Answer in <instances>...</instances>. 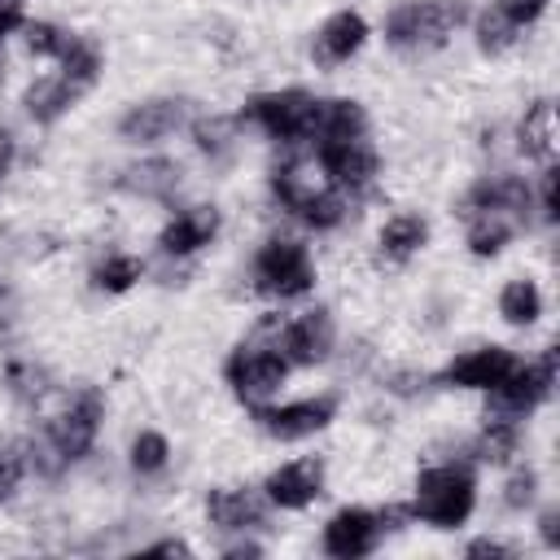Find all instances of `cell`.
Listing matches in <instances>:
<instances>
[{"instance_id":"obj_1","label":"cell","mask_w":560,"mask_h":560,"mask_svg":"<svg viewBox=\"0 0 560 560\" xmlns=\"http://www.w3.org/2000/svg\"><path fill=\"white\" fill-rule=\"evenodd\" d=\"M477 503V481H472V468L468 464H455V459H442V464H429L420 477H416V499H411V516L438 525V529H455L468 521Z\"/></svg>"},{"instance_id":"obj_2","label":"cell","mask_w":560,"mask_h":560,"mask_svg":"<svg viewBox=\"0 0 560 560\" xmlns=\"http://www.w3.org/2000/svg\"><path fill=\"white\" fill-rule=\"evenodd\" d=\"M459 22H464L459 0H402L385 18V39L402 52H429L442 48Z\"/></svg>"},{"instance_id":"obj_3","label":"cell","mask_w":560,"mask_h":560,"mask_svg":"<svg viewBox=\"0 0 560 560\" xmlns=\"http://www.w3.org/2000/svg\"><path fill=\"white\" fill-rule=\"evenodd\" d=\"M315 284V262L306 254L302 241H267L258 254H254V289L276 298V302H289V298H302L311 293Z\"/></svg>"},{"instance_id":"obj_4","label":"cell","mask_w":560,"mask_h":560,"mask_svg":"<svg viewBox=\"0 0 560 560\" xmlns=\"http://www.w3.org/2000/svg\"><path fill=\"white\" fill-rule=\"evenodd\" d=\"M551 389H556V350H542V354L529 359V363L516 359V368H512L494 389H486V394H490L486 416L525 420L542 398H551Z\"/></svg>"},{"instance_id":"obj_5","label":"cell","mask_w":560,"mask_h":560,"mask_svg":"<svg viewBox=\"0 0 560 560\" xmlns=\"http://www.w3.org/2000/svg\"><path fill=\"white\" fill-rule=\"evenodd\" d=\"M223 376H228V385H232V394H236L241 402L258 407V402H267V398L284 385L289 359H284L280 346H271V341H267V346L249 341V346H236V350L228 354Z\"/></svg>"},{"instance_id":"obj_6","label":"cell","mask_w":560,"mask_h":560,"mask_svg":"<svg viewBox=\"0 0 560 560\" xmlns=\"http://www.w3.org/2000/svg\"><path fill=\"white\" fill-rule=\"evenodd\" d=\"M101 420H105V398H101V389H79L74 398H70V407L48 424V442L57 446V455L66 459V464H74V459H83L88 451H92V442H96V433H101Z\"/></svg>"},{"instance_id":"obj_7","label":"cell","mask_w":560,"mask_h":560,"mask_svg":"<svg viewBox=\"0 0 560 560\" xmlns=\"http://www.w3.org/2000/svg\"><path fill=\"white\" fill-rule=\"evenodd\" d=\"M311 105L315 96L302 88H284V92H262L241 109V122L262 127L271 140H306V122H311Z\"/></svg>"},{"instance_id":"obj_8","label":"cell","mask_w":560,"mask_h":560,"mask_svg":"<svg viewBox=\"0 0 560 560\" xmlns=\"http://www.w3.org/2000/svg\"><path fill=\"white\" fill-rule=\"evenodd\" d=\"M332 416H337V398L319 394V398H298L284 407H258V429L276 442H302V438L319 433Z\"/></svg>"},{"instance_id":"obj_9","label":"cell","mask_w":560,"mask_h":560,"mask_svg":"<svg viewBox=\"0 0 560 560\" xmlns=\"http://www.w3.org/2000/svg\"><path fill=\"white\" fill-rule=\"evenodd\" d=\"M276 346H280V354H284L289 363L315 368V363H324V359L332 354V346H337V324H332L328 311H306V315H298V319H284Z\"/></svg>"},{"instance_id":"obj_10","label":"cell","mask_w":560,"mask_h":560,"mask_svg":"<svg viewBox=\"0 0 560 560\" xmlns=\"http://www.w3.org/2000/svg\"><path fill=\"white\" fill-rule=\"evenodd\" d=\"M512 368H516V354H512L508 346H477V350H464L459 359H451V363L442 368V385L494 389Z\"/></svg>"},{"instance_id":"obj_11","label":"cell","mask_w":560,"mask_h":560,"mask_svg":"<svg viewBox=\"0 0 560 560\" xmlns=\"http://www.w3.org/2000/svg\"><path fill=\"white\" fill-rule=\"evenodd\" d=\"M319 166L328 175L332 188H368L372 175H376V149L354 136V140H332V144H319Z\"/></svg>"},{"instance_id":"obj_12","label":"cell","mask_w":560,"mask_h":560,"mask_svg":"<svg viewBox=\"0 0 560 560\" xmlns=\"http://www.w3.org/2000/svg\"><path fill=\"white\" fill-rule=\"evenodd\" d=\"M381 516L368 512V508H341L328 525H324V551L337 556V560H359L376 547L381 538Z\"/></svg>"},{"instance_id":"obj_13","label":"cell","mask_w":560,"mask_h":560,"mask_svg":"<svg viewBox=\"0 0 560 560\" xmlns=\"http://www.w3.org/2000/svg\"><path fill=\"white\" fill-rule=\"evenodd\" d=\"M319 490H324V464H319L315 455L289 459V464H280V468L262 481V494H267V503H276V508H306V503L319 499Z\"/></svg>"},{"instance_id":"obj_14","label":"cell","mask_w":560,"mask_h":560,"mask_svg":"<svg viewBox=\"0 0 560 560\" xmlns=\"http://www.w3.org/2000/svg\"><path fill=\"white\" fill-rule=\"evenodd\" d=\"M363 39H368V22H363V13H354V9H337V13L324 18V26L315 31L311 57H315L319 66H341V61H350V57L363 48Z\"/></svg>"},{"instance_id":"obj_15","label":"cell","mask_w":560,"mask_h":560,"mask_svg":"<svg viewBox=\"0 0 560 560\" xmlns=\"http://www.w3.org/2000/svg\"><path fill=\"white\" fill-rule=\"evenodd\" d=\"M179 122H184V101L158 96V101L131 105V109L122 114V122H118V136L131 140V144H158V140L171 136Z\"/></svg>"},{"instance_id":"obj_16","label":"cell","mask_w":560,"mask_h":560,"mask_svg":"<svg viewBox=\"0 0 560 560\" xmlns=\"http://www.w3.org/2000/svg\"><path fill=\"white\" fill-rule=\"evenodd\" d=\"M368 131V114L359 101L332 96V101H315L311 105V122H306V140L315 144H332V140H354Z\"/></svg>"},{"instance_id":"obj_17","label":"cell","mask_w":560,"mask_h":560,"mask_svg":"<svg viewBox=\"0 0 560 560\" xmlns=\"http://www.w3.org/2000/svg\"><path fill=\"white\" fill-rule=\"evenodd\" d=\"M214 232H219V210H214V206H192V210H179V214L162 228L158 245H162V254L184 258V254H197L201 245H210Z\"/></svg>"},{"instance_id":"obj_18","label":"cell","mask_w":560,"mask_h":560,"mask_svg":"<svg viewBox=\"0 0 560 560\" xmlns=\"http://www.w3.org/2000/svg\"><path fill=\"white\" fill-rule=\"evenodd\" d=\"M324 188H332V184H328L319 158H289V162H280V166L271 171V192L280 197L284 210H298L306 197H315V192H324Z\"/></svg>"},{"instance_id":"obj_19","label":"cell","mask_w":560,"mask_h":560,"mask_svg":"<svg viewBox=\"0 0 560 560\" xmlns=\"http://www.w3.org/2000/svg\"><path fill=\"white\" fill-rule=\"evenodd\" d=\"M529 201H534V192H529V184L521 175H490V179L472 184V192L464 197V214L468 210H508V214H516L525 223Z\"/></svg>"},{"instance_id":"obj_20","label":"cell","mask_w":560,"mask_h":560,"mask_svg":"<svg viewBox=\"0 0 560 560\" xmlns=\"http://www.w3.org/2000/svg\"><path fill=\"white\" fill-rule=\"evenodd\" d=\"M206 516L214 529H254L262 525V499L241 486H219L206 494Z\"/></svg>"},{"instance_id":"obj_21","label":"cell","mask_w":560,"mask_h":560,"mask_svg":"<svg viewBox=\"0 0 560 560\" xmlns=\"http://www.w3.org/2000/svg\"><path fill=\"white\" fill-rule=\"evenodd\" d=\"M424 241H429V219L416 214V210H402V214L381 223L376 249H381L385 262H407V258H416L424 249Z\"/></svg>"},{"instance_id":"obj_22","label":"cell","mask_w":560,"mask_h":560,"mask_svg":"<svg viewBox=\"0 0 560 560\" xmlns=\"http://www.w3.org/2000/svg\"><path fill=\"white\" fill-rule=\"evenodd\" d=\"M516 149L542 166L556 162V105L551 101H534L516 127Z\"/></svg>"},{"instance_id":"obj_23","label":"cell","mask_w":560,"mask_h":560,"mask_svg":"<svg viewBox=\"0 0 560 560\" xmlns=\"http://www.w3.org/2000/svg\"><path fill=\"white\" fill-rule=\"evenodd\" d=\"M79 83H70L66 74H44V79H35L31 88H26V96H22V105H26V114L35 118V122H52V118H61L74 101H79Z\"/></svg>"},{"instance_id":"obj_24","label":"cell","mask_w":560,"mask_h":560,"mask_svg":"<svg viewBox=\"0 0 560 560\" xmlns=\"http://www.w3.org/2000/svg\"><path fill=\"white\" fill-rule=\"evenodd\" d=\"M516 228H521V219L508 210H468V249L477 258H494L516 236Z\"/></svg>"},{"instance_id":"obj_25","label":"cell","mask_w":560,"mask_h":560,"mask_svg":"<svg viewBox=\"0 0 560 560\" xmlns=\"http://www.w3.org/2000/svg\"><path fill=\"white\" fill-rule=\"evenodd\" d=\"M118 188L136 192V197H171L179 188V162L171 158H144L136 166H127L118 175Z\"/></svg>"},{"instance_id":"obj_26","label":"cell","mask_w":560,"mask_h":560,"mask_svg":"<svg viewBox=\"0 0 560 560\" xmlns=\"http://www.w3.org/2000/svg\"><path fill=\"white\" fill-rule=\"evenodd\" d=\"M499 315H503L512 328L538 324V315H542V289H538L534 280H525V276L508 280V284L499 289Z\"/></svg>"},{"instance_id":"obj_27","label":"cell","mask_w":560,"mask_h":560,"mask_svg":"<svg viewBox=\"0 0 560 560\" xmlns=\"http://www.w3.org/2000/svg\"><path fill=\"white\" fill-rule=\"evenodd\" d=\"M521 446V420H503V416H486V429L472 442V455L481 464H508Z\"/></svg>"},{"instance_id":"obj_28","label":"cell","mask_w":560,"mask_h":560,"mask_svg":"<svg viewBox=\"0 0 560 560\" xmlns=\"http://www.w3.org/2000/svg\"><path fill=\"white\" fill-rule=\"evenodd\" d=\"M57 61H61V74H66L70 83L88 88V83L101 74V44H96L92 35H66Z\"/></svg>"},{"instance_id":"obj_29","label":"cell","mask_w":560,"mask_h":560,"mask_svg":"<svg viewBox=\"0 0 560 560\" xmlns=\"http://www.w3.org/2000/svg\"><path fill=\"white\" fill-rule=\"evenodd\" d=\"M477 48L486 52V57H499V52H508L512 44H516V22H508V13L499 9V4H490V9H481L477 13Z\"/></svg>"},{"instance_id":"obj_30","label":"cell","mask_w":560,"mask_h":560,"mask_svg":"<svg viewBox=\"0 0 560 560\" xmlns=\"http://www.w3.org/2000/svg\"><path fill=\"white\" fill-rule=\"evenodd\" d=\"M289 214H298L306 228H315V232H328V228H337L341 219H346V197H341V188H324V192H315V197H306L298 210H289Z\"/></svg>"},{"instance_id":"obj_31","label":"cell","mask_w":560,"mask_h":560,"mask_svg":"<svg viewBox=\"0 0 560 560\" xmlns=\"http://www.w3.org/2000/svg\"><path fill=\"white\" fill-rule=\"evenodd\" d=\"M140 276H144L140 258H131V254H109L105 262H96L92 284H96V289H105V293H127Z\"/></svg>"},{"instance_id":"obj_32","label":"cell","mask_w":560,"mask_h":560,"mask_svg":"<svg viewBox=\"0 0 560 560\" xmlns=\"http://www.w3.org/2000/svg\"><path fill=\"white\" fill-rule=\"evenodd\" d=\"M192 140H197L201 153L219 158V153H228L232 140H236V118H228V114H201V118L192 122Z\"/></svg>"},{"instance_id":"obj_33","label":"cell","mask_w":560,"mask_h":560,"mask_svg":"<svg viewBox=\"0 0 560 560\" xmlns=\"http://www.w3.org/2000/svg\"><path fill=\"white\" fill-rule=\"evenodd\" d=\"M4 381H9L13 398H22V402H39L48 394V372L35 368V363H26V359H13L4 368Z\"/></svg>"},{"instance_id":"obj_34","label":"cell","mask_w":560,"mask_h":560,"mask_svg":"<svg viewBox=\"0 0 560 560\" xmlns=\"http://www.w3.org/2000/svg\"><path fill=\"white\" fill-rule=\"evenodd\" d=\"M166 459H171V442L162 433H153V429L136 433V442H131V468L136 472H162Z\"/></svg>"},{"instance_id":"obj_35","label":"cell","mask_w":560,"mask_h":560,"mask_svg":"<svg viewBox=\"0 0 560 560\" xmlns=\"http://www.w3.org/2000/svg\"><path fill=\"white\" fill-rule=\"evenodd\" d=\"M534 499H538V472L534 468H516L508 477V486H503V503L516 508V512H525Z\"/></svg>"},{"instance_id":"obj_36","label":"cell","mask_w":560,"mask_h":560,"mask_svg":"<svg viewBox=\"0 0 560 560\" xmlns=\"http://www.w3.org/2000/svg\"><path fill=\"white\" fill-rule=\"evenodd\" d=\"M61 44H66V31L61 26H52V22H26V48L35 57H57Z\"/></svg>"},{"instance_id":"obj_37","label":"cell","mask_w":560,"mask_h":560,"mask_svg":"<svg viewBox=\"0 0 560 560\" xmlns=\"http://www.w3.org/2000/svg\"><path fill=\"white\" fill-rule=\"evenodd\" d=\"M22 472H26V459H22L18 451L0 446V503H4V499H13V490H18Z\"/></svg>"},{"instance_id":"obj_38","label":"cell","mask_w":560,"mask_h":560,"mask_svg":"<svg viewBox=\"0 0 560 560\" xmlns=\"http://www.w3.org/2000/svg\"><path fill=\"white\" fill-rule=\"evenodd\" d=\"M503 13H508V22H516V26H529V22H538L542 18V9H547V0H494Z\"/></svg>"},{"instance_id":"obj_39","label":"cell","mask_w":560,"mask_h":560,"mask_svg":"<svg viewBox=\"0 0 560 560\" xmlns=\"http://www.w3.org/2000/svg\"><path fill=\"white\" fill-rule=\"evenodd\" d=\"M538 197H542V219L556 223V219H560V171H556V166L542 171V192H538Z\"/></svg>"},{"instance_id":"obj_40","label":"cell","mask_w":560,"mask_h":560,"mask_svg":"<svg viewBox=\"0 0 560 560\" xmlns=\"http://www.w3.org/2000/svg\"><path fill=\"white\" fill-rule=\"evenodd\" d=\"M385 389H389V394H398V398H411V394H420V389H424V376L402 368V372H389V376H385Z\"/></svg>"},{"instance_id":"obj_41","label":"cell","mask_w":560,"mask_h":560,"mask_svg":"<svg viewBox=\"0 0 560 560\" xmlns=\"http://www.w3.org/2000/svg\"><path fill=\"white\" fill-rule=\"evenodd\" d=\"M468 556H472V560H512L516 547H508V542H499V538H477V542H468Z\"/></svg>"},{"instance_id":"obj_42","label":"cell","mask_w":560,"mask_h":560,"mask_svg":"<svg viewBox=\"0 0 560 560\" xmlns=\"http://www.w3.org/2000/svg\"><path fill=\"white\" fill-rule=\"evenodd\" d=\"M26 26V0H0V39Z\"/></svg>"},{"instance_id":"obj_43","label":"cell","mask_w":560,"mask_h":560,"mask_svg":"<svg viewBox=\"0 0 560 560\" xmlns=\"http://www.w3.org/2000/svg\"><path fill=\"white\" fill-rule=\"evenodd\" d=\"M538 534H542L547 547H560V508H547V512L538 516Z\"/></svg>"},{"instance_id":"obj_44","label":"cell","mask_w":560,"mask_h":560,"mask_svg":"<svg viewBox=\"0 0 560 560\" xmlns=\"http://www.w3.org/2000/svg\"><path fill=\"white\" fill-rule=\"evenodd\" d=\"M13 153H18L13 136H9V127H0V179L9 175V166H13Z\"/></svg>"},{"instance_id":"obj_45","label":"cell","mask_w":560,"mask_h":560,"mask_svg":"<svg viewBox=\"0 0 560 560\" xmlns=\"http://www.w3.org/2000/svg\"><path fill=\"white\" fill-rule=\"evenodd\" d=\"M149 551H158V556H188V542H179V538H166V542H153Z\"/></svg>"},{"instance_id":"obj_46","label":"cell","mask_w":560,"mask_h":560,"mask_svg":"<svg viewBox=\"0 0 560 560\" xmlns=\"http://www.w3.org/2000/svg\"><path fill=\"white\" fill-rule=\"evenodd\" d=\"M223 556H228V560H241V556H262V547H258V542H232Z\"/></svg>"}]
</instances>
